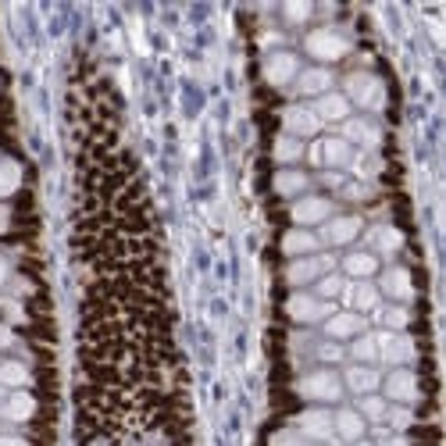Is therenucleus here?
Listing matches in <instances>:
<instances>
[{"label": "nucleus", "mask_w": 446, "mask_h": 446, "mask_svg": "<svg viewBox=\"0 0 446 446\" xmlns=\"http://www.w3.org/2000/svg\"><path fill=\"white\" fill-rule=\"evenodd\" d=\"M343 286H346V282H343L339 275H322V279H318V300H332V297H339Z\"/></svg>", "instance_id": "7c9ffc66"}, {"label": "nucleus", "mask_w": 446, "mask_h": 446, "mask_svg": "<svg viewBox=\"0 0 446 446\" xmlns=\"http://www.w3.org/2000/svg\"><path fill=\"white\" fill-rule=\"evenodd\" d=\"M418 396V378L410 375V371H393L389 378H386V400H396V403H410Z\"/></svg>", "instance_id": "4468645a"}, {"label": "nucleus", "mask_w": 446, "mask_h": 446, "mask_svg": "<svg viewBox=\"0 0 446 446\" xmlns=\"http://www.w3.org/2000/svg\"><path fill=\"white\" fill-rule=\"evenodd\" d=\"M297 393L304 400H325V403H332V400L343 396V382H339L336 371H311V375H304L297 382Z\"/></svg>", "instance_id": "f257e3e1"}, {"label": "nucleus", "mask_w": 446, "mask_h": 446, "mask_svg": "<svg viewBox=\"0 0 446 446\" xmlns=\"http://www.w3.org/2000/svg\"><path fill=\"white\" fill-rule=\"evenodd\" d=\"M386 418H389L396 428H407V425H410V410H386Z\"/></svg>", "instance_id": "f704fd0d"}, {"label": "nucleus", "mask_w": 446, "mask_h": 446, "mask_svg": "<svg viewBox=\"0 0 446 446\" xmlns=\"http://www.w3.org/2000/svg\"><path fill=\"white\" fill-rule=\"evenodd\" d=\"M332 214V203L325 196H304L293 203V221L297 225H318V221H325Z\"/></svg>", "instance_id": "9b49d317"}, {"label": "nucleus", "mask_w": 446, "mask_h": 446, "mask_svg": "<svg viewBox=\"0 0 446 446\" xmlns=\"http://www.w3.org/2000/svg\"><path fill=\"white\" fill-rule=\"evenodd\" d=\"M29 382V371L22 364H0V386H26Z\"/></svg>", "instance_id": "c85d7f7f"}, {"label": "nucleus", "mask_w": 446, "mask_h": 446, "mask_svg": "<svg viewBox=\"0 0 446 446\" xmlns=\"http://www.w3.org/2000/svg\"><path fill=\"white\" fill-rule=\"evenodd\" d=\"M4 221H8V211H4V207H0V229H4Z\"/></svg>", "instance_id": "a19ab883"}, {"label": "nucleus", "mask_w": 446, "mask_h": 446, "mask_svg": "<svg viewBox=\"0 0 446 446\" xmlns=\"http://www.w3.org/2000/svg\"><path fill=\"white\" fill-rule=\"evenodd\" d=\"M386 446H389V442H386Z\"/></svg>", "instance_id": "37998d69"}, {"label": "nucleus", "mask_w": 446, "mask_h": 446, "mask_svg": "<svg viewBox=\"0 0 446 446\" xmlns=\"http://www.w3.org/2000/svg\"><path fill=\"white\" fill-rule=\"evenodd\" d=\"M0 446H26V442H22V439H11V435H8V439H0Z\"/></svg>", "instance_id": "ea45409f"}, {"label": "nucleus", "mask_w": 446, "mask_h": 446, "mask_svg": "<svg viewBox=\"0 0 446 446\" xmlns=\"http://www.w3.org/2000/svg\"><path fill=\"white\" fill-rule=\"evenodd\" d=\"M318 357H322V361H339L343 350H339L336 343H325V346H318Z\"/></svg>", "instance_id": "72a5a7b5"}, {"label": "nucleus", "mask_w": 446, "mask_h": 446, "mask_svg": "<svg viewBox=\"0 0 446 446\" xmlns=\"http://www.w3.org/2000/svg\"><path fill=\"white\" fill-rule=\"evenodd\" d=\"M304 186H307V179H304L300 171H279V179H275V189H279V193H286V196L300 193Z\"/></svg>", "instance_id": "bb28decb"}, {"label": "nucleus", "mask_w": 446, "mask_h": 446, "mask_svg": "<svg viewBox=\"0 0 446 446\" xmlns=\"http://www.w3.org/2000/svg\"><path fill=\"white\" fill-rule=\"evenodd\" d=\"M286 311H290L293 322H304V325H314V322L332 318V304H329V300H318V297H307V293H293L290 304H286Z\"/></svg>", "instance_id": "f03ea898"}, {"label": "nucleus", "mask_w": 446, "mask_h": 446, "mask_svg": "<svg viewBox=\"0 0 446 446\" xmlns=\"http://www.w3.org/2000/svg\"><path fill=\"white\" fill-rule=\"evenodd\" d=\"M357 236H361V218L346 214V218H332V221H329V225L322 229V240H318V243L343 247V243H350V240H357Z\"/></svg>", "instance_id": "9d476101"}, {"label": "nucleus", "mask_w": 446, "mask_h": 446, "mask_svg": "<svg viewBox=\"0 0 446 446\" xmlns=\"http://www.w3.org/2000/svg\"><path fill=\"white\" fill-rule=\"evenodd\" d=\"M311 111L318 115V122H346L350 100L339 97V93H325V97H318V104H314Z\"/></svg>", "instance_id": "2eb2a0df"}, {"label": "nucleus", "mask_w": 446, "mask_h": 446, "mask_svg": "<svg viewBox=\"0 0 446 446\" xmlns=\"http://www.w3.org/2000/svg\"><path fill=\"white\" fill-rule=\"evenodd\" d=\"M282 250H286L290 257L311 254V250H318V236H311V233H304V229H293V233L282 240Z\"/></svg>", "instance_id": "4be33fe9"}, {"label": "nucleus", "mask_w": 446, "mask_h": 446, "mask_svg": "<svg viewBox=\"0 0 446 446\" xmlns=\"http://www.w3.org/2000/svg\"><path fill=\"white\" fill-rule=\"evenodd\" d=\"M11 343H15V336L8 329H0V346H11Z\"/></svg>", "instance_id": "4c0bfd02"}, {"label": "nucleus", "mask_w": 446, "mask_h": 446, "mask_svg": "<svg viewBox=\"0 0 446 446\" xmlns=\"http://www.w3.org/2000/svg\"><path fill=\"white\" fill-rule=\"evenodd\" d=\"M33 410H36V403H33L29 393H15L4 403V418H11V421H26V418H33Z\"/></svg>", "instance_id": "5701e85b"}, {"label": "nucleus", "mask_w": 446, "mask_h": 446, "mask_svg": "<svg viewBox=\"0 0 446 446\" xmlns=\"http://www.w3.org/2000/svg\"><path fill=\"white\" fill-rule=\"evenodd\" d=\"M18 179H22V171H18L15 161H0V196L15 193V189H18Z\"/></svg>", "instance_id": "a878e982"}, {"label": "nucleus", "mask_w": 446, "mask_h": 446, "mask_svg": "<svg viewBox=\"0 0 446 446\" xmlns=\"http://www.w3.org/2000/svg\"><path fill=\"white\" fill-rule=\"evenodd\" d=\"M350 354H354V361H375V357H378L375 336H357V343L350 346Z\"/></svg>", "instance_id": "c756f323"}, {"label": "nucleus", "mask_w": 446, "mask_h": 446, "mask_svg": "<svg viewBox=\"0 0 446 446\" xmlns=\"http://www.w3.org/2000/svg\"><path fill=\"white\" fill-rule=\"evenodd\" d=\"M378 318H382V322H386V325H389L393 332H400V329H407V322H410V314H407L403 307H389V311H382Z\"/></svg>", "instance_id": "473e14b6"}, {"label": "nucleus", "mask_w": 446, "mask_h": 446, "mask_svg": "<svg viewBox=\"0 0 446 446\" xmlns=\"http://www.w3.org/2000/svg\"><path fill=\"white\" fill-rule=\"evenodd\" d=\"M311 161L314 164H350L354 150H350V143L343 136H329V139H322V143L311 147Z\"/></svg>", "instance_id": "39448f33"}, {"label": "nucleus", "mask_w": 446, "mask_h": 446, "mask_svg": "<svg viewBox=\"0 0 446 446\" xmlns=\"http://www.w3.org/2000/svg\"><path fill=\"white\" fill-rule=\"evenodd\" d=\"M275 446H300V442H297V435H293V432H282V435L275 439Z\"/></svg>", "instance_id": "e433bc0d"}, {"label": "nucleus", "mask_w": 446, "mask_h": 446, "mask_svg": "<svg viewBox=\"0 0 446 446\" xmlns=\"http://www.w3.org/2000/svg\"><path fill=\"white\" fill-rule=\"evenodd\" d=\"M346 93H350V100L361 104V107H378V104H382V83H378L375 75H368V72H354V75L346 79Z\"/></svg>", "instance_id": "20e7f679"}, {"label": "nucleus", "mask_w": 446, "mask_h": 446, "mask_svg": "<svg viewBox=\"0 0 446 446\" xmlns=\"http://www.w3.org/2000/svg\"><path fill=\"white\" fill-rule=\"evenodd\" d=\"M286 15H290V18H307L311 8H307V4H293V8H286Z\"/></svg>", "instance_id": "c9c22d12"}, {"label": "nucleus", "mask_w": 446, "mask_h": 446, "mask_svg": "<svg viewBox=\"0 0 446 446\" xmlns=\"http://www.w3.org/2000/svg\"><path fill=\"white\" fill-rule=\"evenodd\" d=\"M343 378H346V382H343L346 389L364 393V396H368V393H375V389H378V382H382V378H378V371H371V368H364V364L346 368V375H343Z\"/></svg>", "instance_id": "f3484780"}, {"label": "nucleus", "mask_w": 446, "mask_h": 446, "mask_svg": "<svg viewBox=\"0 0 446 446\" xmlns=\"http://www.w3.org/2000/svg\"><path fill=\"white\" fill-rule=\"evenodd\" d=\"M382 293H389V297H396V300H410V297H414L410 275H407L403 268H389L386 279H382Z\"/></svg>", "instance_id": "aec40b11"}, {"label": "nucleus", "mask_w": 446, "mask_h": 446, "mask_svg": "<svg viewBox=\"0 0 446 446\" xmlns=\"http://www.w3.org/2000/svg\"><path fill=\"white\" fill-rule=\"evenodd\" d=\"M325 332L332 339H350V336H361L364 332V318L357 311H343V314H332L325 318Z\"/></svg>", "instance_id": "ddd939ff"}, {"label": "nucleus", "mask_w": 446, "mask_h": 446, "mask_svg": "<svg viewBox=\"0 0 446 446\" xmlns=\"http://www.w3.org/2000/svg\"><path fill=\"white\" fill-rule=\"evenodd\" d=\"M297 432H300V435H307V439L325 442V439H332V435H336V428H332V414H329V410H322V407L304 410V414L297 418Z\"/></svg>", "instance_id": "0eeeda50"}, {"label": "nucleus", "mask_w": 446, "mask_h": 446, "mask_svg": "<svg viewBox=\"0 0 446 446\" xmlns=\"http://www.w3.org/2000/svg\"><path fill=\"white\" fill-rule=\"evenodd\" d=\"M375 343H378V357H382V361H389V364H403V361H410V357H414V343H410L407 336H396V332H378V336H375Z\"/></svg>", "instance_id": "6e6552de"}, {"label": "nucleus", "mask_w": 446, "mask_h": 446, "mask_svg": "<svg viewBox=\"0 0 446 446\" xmlns=\"http://www.w3.org/2000/svg\"><path fill=\"white\" fill-rule=\"evenodd\" d=\"M332 428H336L339 439H346V442H361V435H364V418H361L357 410H339V414L332 418Z\"/></svg>", "instance_id": "a211bd4d"}, {"label": "nucleus", "mask_w": 446, "mask_h": 446, "mask_svg": "<svg viewBox=\"0 0 446 446\" xmlns=\"http://www.w3.org/2000/svg\"><path fill=\"white\" fill-rule=\"evenodd\" d=\"M0 396H4V389H0Z\"/></svg>", "instance_id": "79ce46f5"}, {"label": "nucleus", "mask_w": 446, "mask_h": 446, "mask_svg": "<svg viewBox=\"0 0 446 446\" xmlns=\"http://www.w3.org/2000/svg\"><path fill=\"white\" fill-rule=\"evenodd\" d=\"M332 265H336L332 257H297V261L286 268V279H290V286H307L311 279L332 272Z\"/></svg>", "instance_id": "423d86ee"}, {"label": "nucleus", "mask_w": 446, "mask_h": 446, "mask_svg": "<svg viewBox=\"0 0 446 446\" xmlns=\"http://www.w3.org/2000/svg\"><path fill=\"white\" fill-rule=\"evenodd\" d=\"M371 240H375L386 254L400 250V233H396V229H375V233H371Z\"/></svg>", "instance_id": "2f4dec72"}, {"label": "nucleus", "mask_w": 446, "mask_h": 446, "mask_svg": "<svg viewBox=\"0 0 446 446\" xmlns=\"http://www.w3.org/2000/svg\"><path fill=\"white\" fill-rule=\"evenodd\" d=\"M386 410H389V403H386L382 396H371V393H368V396L361 400V410H357V414H361V418H371V421H382Z\"/></svg>", "instance_id": "cd10ccee"}, {"label": "nucleus", "mask_w": 446, "mask_h": 446, "mask_svg": "<svg viewBox=\"0 0 446 446\" xmlns=\"http://www.w3.org/2000/svg\"><path fill=\"white\" fill-rule=\"evenodd\" d=\"M343 297L354 311H375L378 307V290L368 286V282H357V286H343Z\"/></svg>", "instance_id": "6ab92c4d"}, {"label": "nucleus", "mask_w": 446, "mask_h": 446, "mask_svg": "<svg viewBox=\"0 0 446 446\" xmlns=\"http://www.w3.org/2000/svg\"><path fill=\"white\" fill-rule=\"evenodd\" d=\"M282 125H286V136H314L318 129H322V122H318V115L311 111V107H286L282 111Z\"/></svg>", "instance_id": "1a4fd4ad"}, {"label": "nucleus", "mask_w": 446, "mask_h": 446, "mask_svg": "<svg viewBox=\"0 0 446 446\" xmlns=\"http://www.w3.org/2000/svg\"><path fill=\"white\" fill-rule=\"evenodd\" d=\"M343 268H346V275H354V279H368V275H375L378 261H375L371 254H350V257L343 261Z\"/></svg>", "instance_id": "b1692460"}, {"label": "nucleus", "mask_w": 446, "mask_h": 446, "mask_svg": "<svg viewBox=\"0 0 446 446\" xmlns=\"http://www.w3.org/2000/svg\"><path fill=\"white\" fill-rule=\"evenodd\" d=\"M4 279H8V261L0 257V286H4Z\"/></svg>", "instance_id": "58836bf2"}, {"label": "nucleus", "mask_w": 446, "mask_h": 446, "mask_svg": "<svg viewBox=\"0 0 446 446\" xmlns=\"http://www.w3.org/2000/svg\"><path fill=\"white\" fill-rule=\"evenodd\" d=\"M346 51H350V43L339 33H332V29H314L307 36V54L318 58V61H339Z\"/></svg>", "instance_id": "7ed1b4c3"}, {"label": "nucleus", "mask_w": 446, "mask_h": 446, "mask_svg": "<svg viewBox=\"0 0 446 446\" xmlns=\"http://www.w3.org/2000/svg\"><path fill=\"white\" fill-rule=\"evenodd\" d=\"M297 72H300V61H297V54H272L268 61H265V79L272 83V86H286L290 79H297Z\"/></svg>", "instance_id": "f8f14e48"}, {"label": "nucleus", "mask_w": 446, "mask_h": 446, "mask_svg": "<svg viewBox=\"0 0 446 446\" xmlns=\"http://www.w3.org/2000/svg\"><path fill=\"white\" fill-rule=\"evenodd\" d=\"M329 86H332V72L329 68H311V72H300V79H297V90L304 97H325Z\"/></svg>", "instance_id": "dca6fc26"}, {"label": "nucleus", "mask_w": 446, "mask_h": 446, "mask_svg": "<svg viewBox=\"0 0 446 446\" xmlns=\"http://www.w3.org/2000/svg\"><path fill=\"white\" fill-rule=\"evenodd\" d=\"M300 154H304V143H300L297 136H279V139H275V157H279L282 164L297 161Z\"/></svg>", "instance_id": "393cba45"}, {"label": "nucleus", "mask_w": 446, "mask_h": 446, "mask_svg": "<svg viewBox=\"0 0 446 446\" xmlns=\"http://www.w3.org/2000/svg\"><path fill=\"white\" fill-rule=\"evenodd\" d=\"M343 139H346V143L354 139V143H364V150H375L382 136H378V129H375L371 122H361V118H357V122H346V136H343Z\"/></svg>", "instance_id": "412c9836"}]
</instances>
